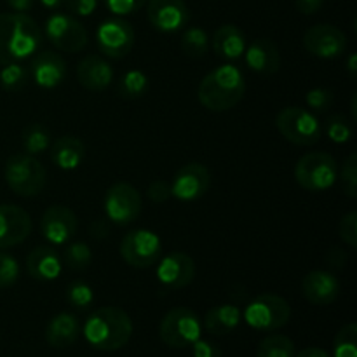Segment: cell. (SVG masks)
<instances>
[{
	"label": "cell",
	"mask_w": 357,
	"mask_h": 357,
	"mask_svg": "<svg viewBox=\"0 0 357 357\" xmlns=\"http://www.w3.org/2000/svg\"><path fill=\"white\" fill-rule=\"evenodd\" d=\"M42 31L24 13L0 14V65L26 59L40 47Z\"/></svg>",
	"instance_id": "6da1fadb"
},
{
	"label": "cell",
	"mask_w": 357,
	"mask_h": 357,
	"mask_svg": "<svg viewBox=\"0 0 357 357\" xmlns=\"http://www.w3.org/2000/svg\"><path fill=\"white\" fill-rule=\"evenodd\" d=\"M131 335V317L119 307H103L94 310L84 324V337L96 351H119L128 344Z\"/></svg>",
	"instance_id": "7a4b0ae2"
},
{
	"label": "cell",
	"mask_w": 357,
	"mask_h": 357,
	"mask_svg": "<svg viewBox=\"0 0 357 357\" xmlns=\"http://www.w3.org/2000/svg\"><path fill=\"white\" fill-rule=\"evenodd\" d=\"M246 93V82L239 68L232 65L218 66L201 80L199 101L211 112H227L236 107Z\"/></svg>",
	"instance_id": "3957f363"
},
{
	"label": "cell",
	"mask_w": 357,
	"mask_h": 357,
	"mask_svg": "<svg viewBox=\"0 0 357 357\" xmlns=\"http://www.w3.org/2000/svg\"><path fill=\"white\" fill-rule=\"evenodd\" d=\"M7 185L14 194L21 197H35L45 187V169L37 159L31 155L17 153L7 159L3 169Z\"/></svg>",
	"instance_id": "277c9868"
},
{
	"label": "cell",
	"mask_w": 357,
	"mask_h": 357,
	"mask_svg": "<svg viewBox=\"0 0 357 357\" xmlns=\"http://www.w3.org/2000/svg\"><path fill=\"white\" fill-rule=\"evenodd\" d=\"M202 323L194 310L176 307L162 317L159 324V337L167 347L185 349L201 338Z\"/></svg>",
	"instance_id": "5b68a950"
},
{
	"label": "cell",
	"mask_w": 357,
	"mask_h": 357,
	"mask_svg": "<svg viewBox=\"0 0 357 357\" xmlns=\"http://www.w3.org/2000/svg\"><path fill=\"white\" fill-rule=\"evenodd\" d=\"M338 178L337 160L326 152H310L300 157L295 167V180L309 192H323L335 185Z\"/></svg>",
	"instance_id": "8992f818"
},
{
	"label": "cell",
	"mask_w": 357,
	"mask_h": 357,
	"mask_svg": "<svg viewBox=\"0 0 357 357\" xmlns=\"http://www.w3.org/2000/svg\"><path fill=\"white\" fill-rule=\"evenodd\" d=\"M275 126L288 142L298 146L316 145L323 135V129H321L316 115L300 107L282 108L275 119Z\"/></svg>",
	"instance_id": "52a82bcc"
},
{
	"label": "cell",
	"mask_w": 357,
	"mask_h": 357,
	"mask_svg": "<svg viewBox=\"0 0 357 357\" xmlns=\"http://www.w3.org/2000/svg\"><path fill=\"white\" fill-rule=\"evenodd\" d=\"M291 317V307L282 296L264 293L248 303L244 319L251 328L260 331H274L286 326Z\"/></svg>",
	"instance_id": "ba28073f"
},
{
	"label": "cell",
	"mask_w": 357,
	"mask_h": 357,
	"mask_svg": "<svg viewBox=\"0 0 357 357\" xmlns=\"http://www.w3.org/2000/svg\"><path fill=\"white\" fill-rule=\"evenodd\" d=\"M162 243L150 230L136 229L126 234L121 241V257L135 268H149L160 260Z\"/></svg>",
	"instance_id": "9c48e42d"
},
{
	"label": "cell",
	"mask_w": 357,
	"mask_h": 357,
	"mask_svg": "<svg viewBox=\"0 0 357 357\" xmlns=\"http://www.w3.org/2000/svg\"><path fill=\"white\" fill-rule=\"evenodd\" d=\"M143 208L142 195L132 185L115 183L105 195V213L110 222L117 225H129L139 216Z\"/></svg>",
	"instance_id": "30bf717a"
},
{
	"label": "cell",
	"mask_w": 357,
	"mask_h": 357,
	"mask_svg": "<svg viewBox=\"0 0 357 357\" xmlns=\"http://www.w3.org/2000/svg\"><path fill=\"white\" fill-rule=\"evenodd\" d=\"M98 47L112 59H122L135 47V30L122 17H112L103 21L96 31Z\"/></svg>",
	"instance_id": "8fae6325"
},
{
	"label": "cell",
	"mask_w": 357,
	"mask_h": 357,
	"mask_svg": "<svg viewBox=\"0 0 357 357\" xmlns=\"http://www.w3.org/2000/svg\"><path fill=\"white\" fill-rule=\"evenodd\" d=\"M45 35L56 49L63 52H79L87 45V31L82 23L68 14H52L45 21Z\"/></svg>",
	"instance_id": "7c38bea8"
},
{
	"label": "cell",
	"mask_w": 357,
	"mask_h": 357,
	"mask_svg": "<svg viewBox=\"0 0 357 357\" xmlns=\"http://www.w3.org/2000/svg\"><path fill=\"white\" fill-rule=\"evenodd\" d=\"M303 45L316 58L333 59L338 58L347 49V37L340 28L333 24H316L303 35Z\"/></svg>",
	"instance_id": "4fadbf2b"
},
{
	"label": "cell",
	"mask_w": 357,
	"mask_h": 357,
	"mask_svg": "<svg viewBox=\"0 0 357 357\" xmlns=\"http://www.w3.org/2000/svg\"><path fill=\"white\" fill-rule=\"evenodd\" d=\"M211 185V174L208 167L199 162L185 164L176 171L171 183V195L180 201H197L204 197Z\"/></svg>",
	"instance_id": "5bb4252c"
},
{
	"label": "cell",
	"mask_w": 357,
	"mask_h": 357,
	"mask_svg": "<svg viewBox=\"0 0 357 357\" xmlns=\"http://www.w3.org/2000/svg\"><path fill=\"white\" fill-rule=\"evenodd\" d=\"M79 229L77 215L66 206H51L40 220V232L54 246L66 244Z\"/></svg>",
	"instance_id": "9a60e30c"
},
{
	"label": "cell",
	"mask_w": 357,
	"mask_h": 357,
	"mask_svg": "<svg viewBox=\"0 0 357 357\" xmlns=\"http://www.w3.org/2000/svg\"><path fill=\"white\" fill-rule=\"evenodd\" d=\"M150 24L162 33L181 30L190 20V10L183 0H146Z\"/></svg>",
	"instance_id": "2e32d148"
},
{
	"label": "cell",
	"mask_w": 357,
	"mask_h": 357,
	"mask_svg": "<svg viewBox=\"0 0 357 357\" xmlns=\"http://www.w3.org/2000/svg\"><path fill=\"white\" fill-rule=\"evenodd\" d=\"M33 223L23 208L14 204H0V250L16 246L28 239Z\"/></svg>",
	"instance_id": "e0dca14e"
},
{
	"label": "cell",
	"mask_w": 357,
	"mask_h": 357,
	"mask_svg": "<svg viewBox=\"0 0 357 357\" xmlns=\"http://www.w3.org/2000/svg\"><path fill=\"white\" fill-rule=\"evenodd\" d=\"M195 278V264L188 255L171 253L159 260L157 279L169 289H181L190 284Z\"/></svg>",
	"instance_id": "ac0fdd59"
},
{
	"label": "cell",
	"mask_w": 357,
	"mask_h": 357,
	"mask_svg": "<svg viewBox=\"0 0 357 357\" xmlns=\"http://www.w3.org/2000/svg\"><path fill=\"white\" fill-rule=\"evenodd\" d=\"M302 295L312 305H330L340 295V282L326 271H312L302 279Z\"/></svg>",
	"instance_id": "d6986e66"
},
{
	"label": "cell",
	"mask_w": 357,
	"mask_h": 357,
	"mask_svg": "<svg viewBox=\"0 0 357 357\" xmlns=\"http://www.w3.org/2000/svg\"><path fill=\"white\" fill-rule=\"evenodd\" d=\"M30 75L44 89H54L65 80L66 61L58 52L44 51L31 59Z\"/></svg>",
	"instance_id": "ffe728a7"
},
{
	"label": "cell",
	"mask_w": 357,
	"mask_h": 357,
	"mask_svg": "<svg viewBox=\"0 0 357 357\" xmlns=\"http://www.w3.org/2000/svg\"><path fill=\"white\" fill-rule=\"evenodd\" d=\"M80 86L89 91H105L114 80V70L107 59L100 56H86L77 66Z\"/></svg>",
	"instance_id": "44dd1931"
},
{
	"label": "cell",
	"mask_w": 357,
	"mask_h": 357,
	"mask_svg": "<svg viewBox=\"0 0 357 357\" xmlns=\"http://www.w3.org/2000/svg\"><path fill=\"white\" fill-rule=\"evenodd\" d=\"M61 258L51 246H37L26 258V271L37 281H54L61 274Z\"/></svg>",
	"instance_id": "7402d4cb"
},
{
	"label": "cell",
	"mask_w": 357,
	"mask_h": 357,
	"mask_svg": "<svg viewBox=\"0 0 357 357\" xmlns=\"http://www.w3.org/2000/svg\"><path fill=\"white\" fill-rule=\"evenodd\" d=\"M246 65L257 73H265V75L275 73L281 66L278 45L268 38H257L246 49Z\"/></svg>",
	"instance_id": "603a6c76"
},
{
	"label": "cell",
	"mask_w": 357,
	"mask_h": 357,
	"mask_svg": "<svg viewBox=\"0 0 357 357\" xmlns=\"http://www.w3.org/2000/svg\"><path fill=\"white\" fill-rule=\"evenodd\" d=\"M80 335V323L73 314L61 312L58 316L52 317L49 321L47 328H45V340L51 347L54 349H66L72 344H75V340Z\"/></svg>",
	"instance_id": "cb8c5ba5"
},
{
	"label": "cell",
	"mask_w": 357,
	"mask_h": 357,
	"mask_svg": "<svg viewBox=\"0 0 357 357\" xmlns=\"http://www.w3.org/2000/svg\"><path fill=\"white\" fill-rule=\"evenodd\" d=\"M213 49L220 58L239 59L246 51V35L236 24H223L213 35Z\"/></svg>",
	"instance_id": "d4e9b609"
},
{
	"label": "cell",
	"mask_w": 357,
	"mask_h": 357,
	"mask_svg": "<svg viewBox=\"0 0 357 357\" xmlns=\"http://www.w3.org/2000/svg\"><path fill=\"white\" fill-rule=\"evenodd\" d=\"M86 155V146L75 136H61L51 146V160L63 171H72L80 166Z\"/></svg>",
	"instance_id": "484cf974"
},
{
	"label": "cell",
	"mask_w": 357,
	"mask_h": 357,
	"mask_svg": "<svg viewBox=\"0 0 357 357\" xmlns=\"http://www.w3.org/2000/svg\"><path fill=\"white\" fill-rule=\"evenodd\" d=\"M241 319H243L241 310L236 305L225 303V305H216L209 309L208 314L204 316L202 326L206 328L208 333L222 337V335H229L230 331L236 330L239 326Z\"/></svg>",
	"instance_id": "4316f807"
},
{
	"label": "cell",
	"mask_w": 357,
	"mask_h": 357,
	"mask_svg": "<svg viewBox=\"0 0 357 357\" xmlns=\"http://www.w3.org/2000/svg\"><path fill=\"white\" fill-rule=\"evenodd\" d=\"M21 143L28 155H38L51 146V131L44 124H30L21 135Z\"/></svg>",
	"instance_id": "83f0119b"
},
{
	"label": "cell",
	"mask_w": 357,
	"mask_h": 357,
	"mask_svg": "<svg viewBox=\"0 0 357 357\" xmlns=\"http://www.w3.org/2000/svg\"><path fill=\"white\" fill-rule=\"evenodd\" d=\"M149 87V77L143 72H139V70H129V72H126L117 84L119 94L124 100H138V98L145 96Z\"/></svg>",
	"instance_id": "f1b7e54d"
},
{
	"label": "cell",
	"mask_w": 357,
	"mask_h": 357,
	"mask_svg": "<svg viewBox=\"0 0 357 357\" xmlns=\"http://www.w3.org/2000/svg\"><path fill=\"white\" fill-rule=\"evenodd\" d=\"M181 49H183V52L188 58H204L209 49L208 33L202 28H188V30H185L183 37H181Z\"/></svg>",
	"instance_id": "f546056e"
},
{
	"label": "cell",
	"mask_w": 357,
	"mask_h": 357,
	"mask_svg": "<svg viewBox=\"0 0 357 357\" xmlns=\"http://www.w3.org/2000/svg\"><path fill=\"white\" fill-rule=\"evenodd\" d=\"M295 344L284 335H271L258 345V357H293Z\"/></svg>",
	"instance_id": "4dcf8cb0"
},
{
	"label": "cell",
	"mask_w": 357,
	"mask_h": 357,
	"mask_svg": "<svg viewBox=\"0 0 357 357\" xmlns=\"http://www.w3.org/2000/svg\"><path fill=\"white\" fill-rule=\"evenodd\" d=\"M28 80H30V72L24 66H21L20 63L6 65L2 72H0V84L9 93L23 91L28 86Z\"/></svg>",
	"instance_id": "1f68e13d"
},
{
	"label": "cell",
	"mask_w": 357,
	"mask_h": 357,
	"mask_svg": "<svg viewBox=\"0 0 357 357\" xmlns=\"http://www.w3.org/2000/svg\"><path fill=\"white\" fill-rule=\"evenodd\" d=\"M63 260L72 271H86L93 261V251L86 243H72L65 248Z\"/></svg>",
	"instance_id": "d6a6232c"
},
{
	"label": "cell",
	"mask_w": 357,
	"mask_h": 357,
	"mask_svg": "<svg viewBox=\"0 0 357 357\" xmlns=\"http://www.w3.org/2000/svg\"><path fill=\"white\" fill-rule=\"evenodd\" d=\"M335 357H357V326L347 324L338 331L333 344Z\"/></svg>",
	"instance_id": "836d02e7"
},
{
	"label": "cell",
	"mask_w": 357,
	"mask_h": 357,
	"mask_svg": "<svg viewBox=\"0 0 357 357\" xmlns=\"http://www.w3.org/2000/svg\"><path fill=\"white\" fill-rule=\"evenodd\" d=\"M66 300H68V303L73 309H87L94 300L93 288L84 281L70 282L68 288H66Z\"/></svg>",
	"instance_id": "e575fe53"
},
{
	"label": "cell",
	"mask_w": 357,
	"mask_h": 357,
	"mask_svg": "<svg viewBox=\"0 0 357 357\" xmlns=\"http://www.w3.org/2000/svg\"><path fill=\"white\" fill-rule=\"evenodd\" d=\"M326 132L331 142L347 143L352 138V126L344 115H331L326 121Z\"/></svg>",
	"instance_id": "d590c367"
},
{
	"label": "cell",
	"mask_w": 357,
	"mask_h": 357,
	"mask_svg": "<svg viewBox=\"0 0 357 357\" xmlns=\"http://www.w3.org/2000/svg\"><path fill=\"white\" fill-rule=\"evenodd\" d=\"M20 278V264L16 258L0 251V288H9Z\"/></svg>",
	"instance_id": "8d00e7d4"
},
{
	"label": "cell",
	"mask_w": 357,
	"mask_h": 357,
	"mask_svg": "<svg viewBox=\"0 0 357 357\" xmlns=\"http://www.w3.org/2000/svg\"><path fill=\"white\" fill-rule=\"evenodd\" d=\"M342 180H344V188L347 197H357V155L352 153L345 160L344 169H342Z\"/></svg>",
	"instance_id": "74e56055"
},
{
	"label": "cell",
	"mask_w": 357,
	"mask_h": 357,
	"mask_svg": "<svg viewBox=\"0 0 357 357\" xmlns=\"http://www.w3.org/2000/svg\"><path fill=\"white\" fill-rule=\"evenodd\" d=\"M307 105L316 112H324L333 103V91L324 89V87H316L310 89L305 96Z\"/></svg>",
	"instance_id": "f35d334b"
},
{
	"label": "cell",
	"mask_w": 357,
	"mask_h": 357,
	"mask_svg": "<svg viewBox=\"0 0 357 357\" xmlns=\"http://www.w3.org/2000/svg\"><path fill=\"white\" fill-rule=\"evenodd\" d=\"M340 237L349 248H357V213L351 211L340 222Z\"/></svg>",
	"instance_id": "ab89813d"
},
{
	"label": "cell",
	"mask_w": 357,
	"mask_h": 357,
	"mask_svg": "<svg viewBox=\"0 0 357 357\" xmlns=\"http://www.w3.org/2000/svg\"><path fill=\"white\" fill-rule=\"evenodd\" d=\"M108 10H112L117 16H128L136 13L146 3V0H103Z\"/></svg>",
	"instance_id": "60d3db41"
},
{
	"label": "cell",
	"mask_w": 357,
	"mask_h": 357,
	"mask_svg": "<svg viewBox=\"0 0 357 357\" xmlns=\"http://www.w3.org/2000/svg\"><path fill=\"white\" fill-rule=\"evenodd\" d=\"M146 195L152 202L155 204H162L167 199L171 197V185L164 180H155L149 185V190H146Z\"/></svg>",
	"instance_id": "b9f144b4"
},
{
	"label": "cell",
	"mask_w": 357,
	"mask_h": 357,
	"mask_svg": "<svg viewBox=\"0 0 357 357\" xmlns=\"http://www.w3.org/2000/svg\"><path fill=\"white\" fill-rule=\"evenodd\" d=\"M63 3L77 16H89L98 7V0H63Z\"/></svg>",
	"instance_id": "7bdbcfd3"
},
{
	"label": "cell",
	"mask_w": 357,
	"mask_h": 357,
	"mask_svg": "<svg viewBox=\"0 0 357 357\" xmlns=\"http://www.w3.org/2000/svg\"><path fill=\"white\" fill-rule=\"evenodd\" d=\"M192 352H194V357H222L220 347H216L213 342L201 340V338L192 344Z\"/></svg>",
	"instance_id": "ee69618b"
},
{
	"label": "cell",
	"mask_w": 357,
	"mask_h": 357,
	"mask_svg": "<svg viewBox=\"0 0 357 357\" xmlns=\"http://www.w3.org/2000/svg\"><path fill=\"white\" fill-rule=\"evenodd\" d=\"M89 234L93 239L101 241V239H105V237H108V234H110V225H108L107 220L96 218L89 225Z\"/></svg>",
	"instance_id": "f6af8a7d"
},
{
	"label": "cell",
	"mask_w": 357,
	"mask_h": 357,
	"mask_svg": "<svg viewBox=\"0 0 357 357\" xmlns=\"http://www.w3.org/2000/svg\"><path fill=\"white\" fill-rule=\"evenodd\" d=\"M324 0H296V9L303 14H314L323 7Z\"/></svg>",
	"instance_id": "bcb514c9"
},
{
	"label": "cell",
	"mask_w": 357,
	"mask_h": 357,
	"mask_svg": "<svg viewBox=\"0 0 357 357\" xmlns=\"http://www.w3.org/2000/svg\"><path fill=\"white\" fill-rule=\"evenodd\" d=\"M33 2L35 0H7L9 7H13L17 13H26V10H30L33 7Z\"/></svg>",
	"instance_id": "7dc6e473"
},
{
	"label": "cell",
	"mask_w": 357,
	"mask_h": 357,
	"mask_svg": "<svg viewBox=\"0 0 357 357\" xmlns=\"http://www.w3.org/2000/svg\"><path fill=\"white\" fill-rule=\"evenodd\" d=\"M345 260H347V255L342 253L340 250H331L330 255H328V264L331 265H337V267H342V265L345 264Z\"/></svg>",
	"instance_id": "c3c4849f"
},
{
	"label": "cell",
	"mask_w": 357,
	"mask_h": 357,
	"mask_svg": "<svg viewBox=\"0 0 357 357\" xmlns=\"http://www.w3.org/2000/svg\"><path fill=\"white\" fill-rule=\"evenodd\" d=\"M296 357H330V354L319 347H307L303 349V351Z\"/></svg>",
	"instance_id": "681fc988"
},
{
	"label": "cell",
	"mask_w": 357,
	"mask_h": 357,
	"mask_svg": "<svg viewBox=\"0 0 357 357\" xmlns=\"http://www.w3.org/2000/svg\"><path fill=\"white\" fill-rule=\"evenodd\" d=\"M347 70H349V75H351V79H356V73H357V56L356 54H351V58H349Z\"/></svg>",
	"instance_id": "f907efd6"
},
{
	"label": "cell",
	"mask_w": 357,
	"mask_h": 357,
	"mask_svg": "<svg viewBox=\"0 0 357 357\" xmlns=\"http://www.w3.org/2000/svg\"><path fill=\"white\" fill-rule=\"evenodd\" d=\"M40 3L47 9H58L59 6H63V0H40Z\"/></svg>",
	"instance_id": "816d5d0a"
}]
</instances>
